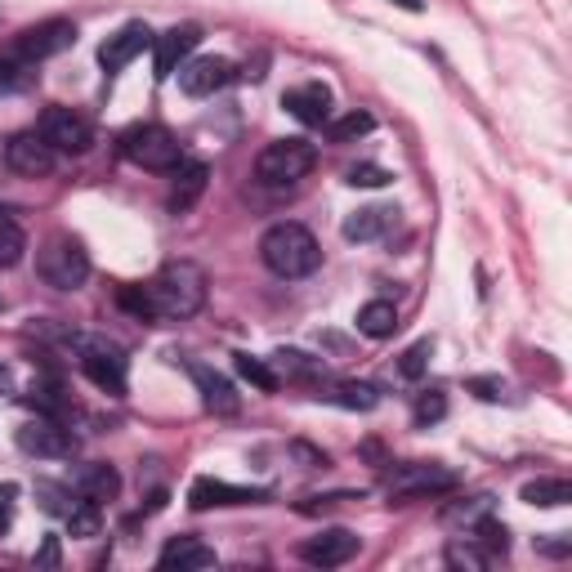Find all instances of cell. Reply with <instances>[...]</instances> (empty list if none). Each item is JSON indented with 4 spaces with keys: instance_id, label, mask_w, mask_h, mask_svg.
Masks as SVG:
<instances>
[{
    "instance_id": "6da1fadb",
    "label": "cell",
    "mask_w": 572,
    "mask_h": 572,
    "mask_svg": "<svg viewBox=\"0 0 572 572\" xmlns=\"http://www.w3.org/2000/svg\"><path fill=\"white\" fill-rule=\"evenodd\" d=\"M148 322H184L206 304V273L193 260H175L143 286Z\"/></svg>"
},
{
    "instance_id": "7a4b0ae2",
    "label": "cell",
    "mask_w": 572,
    "mask_h": 572,
    "mask_svg": "<svg viewBox=\"0 0 572 572\" xmlns=\"http://www.w3.org/2000/svg\"><path fill=\"white\" fill-rule=\"evenodd\" d=\"M260 260H264V269L278 273V278H309L322 264V251L309 228L282 219V224H273L269 233L260 237Z\"/></svg>"
},
{
    "instance_id": "3957f363",
    "label": "cell",
    "mask_w": 572,
    "mask_h": 572,
    "mask_svg": "<svg viewBox=\"0 0 572 572\" xmlns=\"http://www.w3.org/2000/svg\"><path fill=\"white\" fill-rule=\"evenodd\" d=\"M68 345H72L76 362H81V371L94 380V385L108 389L112 398L126 394V367H130V358H126V349H121L117 340H112V336H90V331H72Z\"/></svg>"
},
{
    "instance_id": "277c9868",
    "label": "cell",
    "mask_w": 572,
    "mask_h": 572,
    "mask_svg": "<svg viewBox=\"0 0 572 572\" xmlns=\"http://www.w3.org/2000/svg\"><path fill=\"white\" fill-rule=\"evenodd\" d=\"M36 273L54 291H76V286H85V278H90V255H85V246L76 237L54 233L36 251Z\"/></svg>"
},
{
    "instance_id": "5b68a950",
    "label": "cell",
    "mask_w": 572,
    "mask_h": 572,
    "mask_svg": "<svg viewBox=\"0 0 572 572\" xmlns=\"http://www.w3.org/2000/svg\"><path fill=\"white\" fill-rule=\"evenodd\" d=\"M313 166H318V148H313V143L278 139V143H269V148L255 157V179L269 184V188H291V184H300Z\"/></svg>"
},
{
    "instance_id": "8992f818",
    "label": "cell",
    "mask_w": 572,
    "mask_h": 572,
    "mask_svg": "<svg viewBox=\"0 0 572 572\" xmlns=\"http://www.w3.org/2000/svg\"><path fill=\"white\" fill-rule=\"evenodd\" d=\"M121 152H126L135 166L157 170V175H166V170H179V166H184L179 139L170 135L166 126H130L126 135H121Z\"/></svg>"
},
{
    "instance_id": "52a82bcc",
    "label": "cell",
    "mask_w": 572,
    "mask_h": 572,
    "mask_svg": "<svg viewBox=\"0 0 572 572\" xmlns=\"http://www.w3.org/2000/svg\"><path fill=\"white\" fill-rule=\"evenodd\" d=\"M456 470L438 461H407V465H394L385 479V492L394 501H416V497H438V492H452L456 488Z\"/></svg>"
},
{
    "instance_id": "ba28073f",
    "label": "cell",
    "mask_w": 572,
    "mask_h": 572,
    "mask_svg": "<svg viewBox=\"0 0 572 572\" xmlns=\"http://www.w3.org/2000/svg\"><path fill=\"white\" fill-rule=\"evenodd\" d=\"M18 447L27 456H41V461H68V456H76V434L59 416H36L18 429Z\"/></svg>"
},
{
    "instance_id": "9c48e42d",
    "label": "cell",
    "mask_w": 572,
    "mask_h": 572,
    "mask_svg": "<svg viewBox=\"0 0 572 572\" xmlns=\"http://www.w3.org/2000/svg\"><path fill=\"white\" fill-rule=\"evenodd\" d=\"M72 45H76V23H68V18H50V23H36L18 36L14 59L18 63H45V59H54V54L72 50Z\"/></svg>"
},
{
    "instance_id": "30bf717a",
    "label": "cell",
    "mask_w": 572,
    "mask_h": 572,
    "mask_svg": "<svg viewBox=\"0 0 572 572\" xmlns=\"http://www.w3.org/2000/svg\"><path fill=\"white\" fill-rule=\"evenodd\" d=\"M41 139L50 143L54 152H72V157H81V152L94 148V126L72 108H50L41 117Z\"/></svg>"
},
{
    "instance_id": "8fae6325",
    "label": "cell",
    "mask_w": 572,
    "mask_h": 572,
    "mask_svg": "<svg viewBox=\"0 0 572 572\" xmlns=\"http://www.w3.org/2000/svg\"><path fill=\"white\" fill-rule=\"evenodd\" d=\"M358 546L362 541L349 528H327V532H318V537L304 541L300 559L304 564H313V568H340V564H349V559L358 555Z\"/></svg>"
},
{
    "instance_id": "7c38bea8",
    "label": "cell",
    "mask_w": 572,
    "mask_h": 572,
    "mask_svg": "<svg viewBox=\"0 0 572 572\" xmlns=\"http://www.w3.org/2000/svg\"><path fill=\"white\" fill-rule=\"evenodd\" d=\"M228 81H233V63L215 59V54H206V59H188L184 68H179V90H184L188 99H211V94L224 90Z\"/></svg>"
},
{
    "instance_id": "4fadbf2b",
    "label": "cell",
    "mask_w": 572,
    "mask_h": 572,
    "mask_svg": "<svg viewBox=\"0 0 572 572\" xmlns=\"http://www.w3.org/2000/svg\"><path fill=\"white\" fill-rule=\"evenodd\" d=\"M269 501V488H237L224 479H197L188 488V505L193 510H219V505H260Z\"/></svg>"
},
{
    "instance_id": "5bb4252c",
    "label": "cell",
    "mask_w": 572,
    "mask_h": 572,
    "mask_svg": "<svg viewBox=\"0 0 572 572\" xmlns=\"http://www.w3.org/2000/svg\"><path fill=\"white\" fill-rule=\"evenodd\" d=\"M5 161H9V170H18V175L41 179V175H50V170H54L59 152L41 139V130H36V135H14V139H9Z\"/></svg>"
},
{
    "instance_id": "9a60e30c",
    "label": "cell",
    "mask_w": 572,
    "mask_h": 572,
    "mask_svg": "<svg viewBox=\"0 0 572 572\" xmlns=\"http://www.w3.org/2000/svg\"><path fill=\"white\" fill-rule=\"evenodd\" d=\"M152 45V32H148V23H126L117 36H108V41L99 45V68L103 72H121V68H130V63L139 59L143 50Z\"/></svg>"
},
{
    "instance_id": "2e32d148",
    "label": "cell",
    "mask_w": 572,
    "mask_h": 572,
    "mask_svg": "<svg viewBox=\"0 0 572 572\" xmlns=\"http://www.w3.org/2000/svg\"><path fill=\"white\" fill-rule=\"evenodd\" d=\"M188 376H193V385L202 389L206 412H215V416H233L237 407H242V394L233 389V380L219 376L215 367H206V362H188Z\"/></svg>"
},
{
    "instance_id": "e0dca14e",
    "label": "cell",
    "mask_w": 572,
    "mask_h": 572,
    "mask_svg": "<svg viewBox=\"0 0 572 572\" xmlns=\"http://www.w3.org/2000/svg\"><path fill=\"white\" fill-rule=\"evenodd\" d=\"M282 108L291 112L300 126H327V121H331V90L322 81L295 85V90H286Z\"/></svg>"
},
{
    "instance_id": "ac0fdd59",
    "label": "cell",
    "mask_w": 572,
    "mask_h": 572,
    "mask_svg": "<svg viewBox=\"0 0 572 572\" xmlns=\"http://www.w3.org/2000/svg\"><path fill=\"white\" fill-rule=\"evenodd\" d=\"M197 45H202V27H193V23L170 27V32L157 41V81H166V76H175L184 68L188 54H193Z\"/></svg>"
},
{
    "instance_id": "d6986e66",
    "label": "cell",
    "mask_w": 572,
    "mask_h": 572,
    "mask_svg": "<svg viewBox=\"0 0 572 572\" xmlns=\"http://www.w3.org/2000/svg\"><path fill=\"white\" fill-rule=\"evenodd\" d=\"M72 488H76V497L99 501V505H103V501H117V492H121V474L112 470V465L94 461V465H81V470H76Z\"/></svg>"
},
{
    "instance_id": "ffe728a7",
    "label": "cell",
    "mask_w": 572,
    "mask_h": 572,
    "mask_svg": "<svg viewBox=\"0 0 572 572\" xmlns=\"http://www.w3.org/2000/svg\"><path fill=\"white\" fill-rule=\"evenodd\" d=\"M166 572H202V568H215V550L211 546H202L197 537H175L166 550H161V559H157Z\"/></svg>"
},
{
    "instance_id": "44dd1931",
    "label": "cell",
    "mask_w": 572,
    "mask_h": 572,
    "mask_svg": "<svg viewBox=\"0 0 572 572\" xmlns=\"http://www.w3.org/2000/svg\"><path fill=\"white\" fill-rule=\"evenodd\" d=\"M206 184H211V166H202V161H188V166H179L175 193H170V211H175V215H188L197 202H202Z\"/></svg>"
},
{
    "instance_id": "7402d4cb",
    "label": "cell",
    "mask_w": 572,
    "mask_h": 572,
    "mask_svg": "<svg viewBox=\"0 0 572 572\" xmlns=\"http://www.w3.org/2000/svg\"><path fill=\"white\" fill-rule=\"evenodd\" d=\"M394 224H398V211H394V206H367V211H354V215H349L340 233H345L349 242H376V237H385Z\"/></svg>"
},
{
    "instance_id": "603a6c76",
    "label": "cell",
    "mask_w": 572,
    "mask_h": 572,
    "mask_svg": "<svg viewBox=\"0 0 572 572\" xmlns=\"http://www.w3.org/2000/svg\"><path fill=\"white\" fill-rule=\"evenodd\" d=\"M318 398H327V403L336 407H349V412H371V407L380 403V389L367 385V380H340V385H318Z\"/></svg>"
},
{
    "instance_id": "cb8c5ba5",
    "label": "cell",
    "mask_w": 572,
    "mask_h": 572,
    "mask_svg": "<svg viewBox=\"0 0 572 572\" xmlns=\"http://www.w3.org/2000/svg\"><path fill=\"white\" fill-rule=\"evenodd\" d=\"M358 331L367 340H389L398 331V309L389 300H371L358 309Z\"/></svg>"
},
{
    "instance_id": "d4e9b609",
    "label": "cell",
    "mask_w": 572,
    "mask_h": 572,
    "mask_svg": "<svg viewBox=\"0 0 572 572\" xmlns=\"http://www.w3.org/2000/svg\"><path fill=\"white\" fill-rule=\"evenodd\" d=\"M519 497L528 505H541V510H555V505L572 501V483L568 479H537V483H523Z\"/></svg>"
},
{
    "instance_id": "484cf974",
    "label": "cell",
    "mask_w": 572,
    "mask_h": 572,
    "mask_svg": "<svg viewBox=\"0 0 572 572\" xmlns=\"http://www.w3.org/2000/svg\"><path fill=\"white\" fill-rule=\"evenodd\" d=\"M371 130H376V117H371V112H345V117L327 121V139L331 143H354L362 135H371Z\"/></svg>"
},
{
    "instance_id": "4316f807",
    "label": "cell",
    "mask_w": 572,
    "mask_h": 572,
    "mask_svg": "<svg viewBox=\"0 0 572 572\" xmlns=\"http://www.w3.org/2000/svg\"><path fill=\"white\" fill-rule=\"evenodd\" d=\"M233 367H237V376L251 380V385H255V389H264V394H273V389L282 385L278 371H273L264 358H255V354H233Z\"/></svg>"
},
{
    "instance_id": "83f0119b",
    "label": "cell",
    "mask_w": 572,
    "mask_h": 572,
    "mask_svg": "<svg viewBox=\"0 0 572 572\" xmlns=\"http://www.w3.org/2000/svg\"><path fill=\"white\" fill-rule=\"evenodd\" d=\"M273 362H278V376H291V380H318L322 376V362L300 354V349H278Z\"/></svg>"
},
{
    "instance_id": "f1b7e54d",
    "label": "cell",
    "mask_w": 572,
    "mask_h": 572,
    "mask_svg": "<svg viewBox=\"0 0 572 572\" xmlns=\"http://www.w3.org/2000/svg\"><path fill=\"white\" fill-rule=\"evenodd\" d=\"M99 528H103V510H99V501H76L72 505V514H68V532L72 537H99Z\"/></svg>"
},
{
    "instance_id": "f546056e",
    "label": "cell",
    "mask_w": 572,
    "mask_h": 572,
    "mask_svg": "<svg viewBox=\"0 0 572 572\" xmlns=\"http://www.w3.org/2000/svg\"><path fill=\"white\" fill-rule=\"evenodd\" d=\"M23 251H27L23 228H18L9 215H0V269H14V264L23 260Z\"/></svg>"
},
{
    "instance_id": "4dcf8cb0",
    "label": "cell",
    "mask_w": 572,
    "mask_h": 572,
    "mask_svg": "<svg viewBox=\"0 0 572 572\" xmlns=\"http://www.w3.org/2000/svg\"><path fill=\"white\" fill-rule=\"evenodd\" d=\"M492 510V497L488 492H479V497H465V501H452L443 510V523H465V528H474V523L483 519V514Z\"/></svg>"
},
{
    "instance_id": "1f68e13d",
    "label": "cell",
    "mask_w": 572,
    "mask_h": 572,
    "mask_svg": "<svg viewBox=\"0 0 572 572\" xmlns=\"http://www.w3.org/2000/svg\"><path fill=\"white\" fill-rule=\"evenodd\" d=\"M474 532H479L474 541H479L488 555H505V550H510V528H505V523H497L492 514H483V519L474 523Z\"/></svg>"
},
{
    "instance_id": "d6a6232c",
    "label": "cell",
    "mask_w": 572,
    "mask_h": 572,
    "mask_svg": "<svg viewBox=\"0 0 572 572\" xmlns=\"http://www.w3.org/2000/svg\"><path fill=\"white\" fill-rule=\"evenodd\" d=\"M36 501H41V510L45 514H63V519H68L72 514V492L68 488H59V483H36Z\"/></svg>"
},
{
    "instance_id": "836d02e7",
    "label": "cell",
    "mask_w": 572,
    "mask_h": 572,
    "mask_svg": "<svg viewBox=\"0 0 572 572\" xmlns=\"http://www.w3.org/2000/svg\"><path fill=\"white\" fill-rule=\"evenodd\" d=\"M389 179H394V175H389L385 166H376V161H362V166L345 170V184H354V188H385Z\"/></svg>"
},
{
    "instance_id": "e575fe53",
    "label": "cell",
    "mask_w": 572,
    "mask_h": 572,
    "mask_svg": "<svg viewBox=\"0 0 572 572\" xmlns=\"http://www.w3.org/2000/svg\"><path fill=\"white\" fill-rule=\"evenodd\" d=\"M429 358H434V345H429V340H416V345L403 354V362H398L403 380H421V376H425V367H429Z\"/></svg>"
},
{
    "instance_id": "d590c367",
    "label": "cell",
    "mask_w": 572,
    "mask_h": 572,
    "mask_svg": "<svg viewBox=\"0 0 572 572\" xmlns=\"http://www.w3.org/2000/svg\"><path fill=\"white\" fill-rule=\"evenodd\" d=\"M32 407H41L45 416H59V412H63L59 380H36V385H32Z\"/></svg>"
},
{
    "instance_id": "8d00e7d4",
    "label": "cell",
    "mask_w": 572,
    "mask_h": 572,
    "mask_svg": "<svg viewBox=\"0 0 572 572\" xmlns=\"http://www.w3.org/2000/svg\"><path fill=\"white\" fill-rule=\"evenodd\" d=\"M447 416V398L438 394V389H429V394L416 398V425H434Z\"/></svg>"
},
{
    "instance_id": "74e56055",
    "label": "cell",
    "mask_w": 572,
    "mask_h": 572,
    "mask_svg": "<svg viewBox=\"0 0 572 572\" xmlns=\"http://www.w3.org/2000/svg\"><path fill=\"white\" fill-rule=\"evenodd\" d=\"M23 81H27V68L14 59V54H5V59H0V99L14 94V90H23Z\"/></svg>"
},
{
    "instance_id": "f35d334b",
    "label": "cell",
    "mask_w": 572,
    "mask_h": 572,
    "mask_svg": "<svg viewBox=\"0 0 572 572\" xmlns=\"http://www.w3.org/2000/svg\"><path fill=\"white\" fill-rule=\"evenodd\" d=\"M447 564H452V568H474V572H479L483 564H488V555H479L474 546H447Z\"/></svg>"
},
{
    "instance_id": "ab89813d",
    "label": "cell",
    "mask_w": 572,
    "mask_h": 572,
    "mask_svg": "<svg viewBox=\"0 0 572 572\" xmlns=\"http://www.w3.org/2000/svg\"><path fill=\"white\" fill-rule=\"evenodd\" d=\"M470 389L483 398V403H497V398H505V385L501 380H492V376H479V380H470Z\"/></svg>"
},
{
    "instance_id": "60d3db41",
    "label": "cell",
    "mask_w": 572,
    "mask_h": 572,
    "mask_svg": "<svg viewBox=\"0 0 572 572\" xmlns=\"http://www.w3.org/2000/svg\"><path fill=\"white\" fill-rule=\"evenodd\" d=\"M36 568H59V537H45L36 550Z\"/></svg>"
},
{
    "instance_id": "b9f144b4",
    "label": "cell",
    "mask_w": 572,
    "mask_h": 572,
    "mask_svg": "<svg viewBox=\"0 0 572 572\" xmlns=\"http://www.w3.org/2000/svg\"><path fill=\"white\" fill-rule=\"evenodd\" d=\"M537 550H541V555H555V559H564L568 550H572V541H568V537H559V541H537Z\"/></svg>"
},
{
    "instance_id": "7bdbcfd3",
    "label": "cell",
    "mask_w": 572,
    "mask_h": 572,
    "mask_svg": "<svg viewBox=\"0 0 572 572\" xmlns=\"http://www.w3.org/2000/svg\"><path fill=\"white\" fill-rule=\"evenodd\" d=\"M291 452H295V456H304V461H309V465H327V456H322V452H313L309 443H295Z\"/></svg>"
},
{
    "instance_id": "ee69618b",
    "label": "cell",
    "mask_w": 572,
    "mask_h": 572,
    "mask_svg": "<svg viewBox=\"0 0 572 572\" xmlns=\"http://www.w3.org/2000/svg\"><path fill=\"white\" fill-rule=\"evenodd\" d=\"M14 497H18L14 483H0V510H14Z\"/></svg>"
},
{
    "instance_id": "f6af8a7d",
    "label": "cell",
    "mask_w": 572,
    "mask_h": 572,
    "mask_svg": "<svg viewBox=\"0 0 572 572\" xmlns=\"http://www.w3.org/2000/svg\"><path fill=\"white\" fill-rule=\"evenodd\" d=\"M389 5L407 9V14H421V9H425V0H389Z\"/></svg>"
},
{
    "instance_id": "bcb514c9",
    "label": "cell",
    "mask_w": 572,
    "mask_h": 572,
    "mask_svg": "<svg viewBox=\"0 0 572 572\" xmlns=\"http://www.w3.org/2000/svg\"><path fill=\"white\" fill-rule=\"evenodd\" d=\"M246 81H260V76H264V59H255V63H246Z\"/></svg>"
},
{
    "instance_id": "7dc6e473",
    "label": "cell",
    "mask_w": 572,
    "mask_h": 572,
    "mask_svg": "<svg viewBox=\"0 0 572 572\" xmlns=\"http://www.w3.org/2000/svg\"><path fill=\"white\" fill-rule=\"evenodd\" d=\"M9 528V510H0V532H5Z\"/></svg>"
},
{
    "instance_id": "c3c4849f",
    "label": "cell",
    "mask_w": 572,
    "mask_h": 572,
    "mask_svg": "<svg viewBox=\"0 0 572 572\" xmlns=\"http://www.w3.org/2000/svg\"><path fill=\"white\" fill-rule=\"evenodd\" d=\"M5 385H9V371H5V367H0V389H5Z\"/></svg>"
}]
</instances>
